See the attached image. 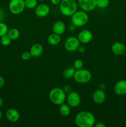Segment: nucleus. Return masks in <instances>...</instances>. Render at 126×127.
<instances>
[{
	"label": "nucleus",
	"instance_id": "17",
	"mask_svg": "<svg viewBox=\"0 0 126 127\" xmlns=\"http://www.w3.org/2000/svg\"><path fill=\"white\" fill-rule=\"evenodd\" d=\"M43 47L40 43H35L33 44L30 48V53L32 57L34 58L40 57L43 53Z\"/></svg>",
	"mask_w": 126,
	"mask_h": 127
},
{
	"label": "nucleus",
	"instance_id": "28",
	"mask_svg": "<svg viewBox=\"0 0 126 127\" xmlns=\"http://www.w3.org/2000/svg\"><path fill=\"white\" fill-rule=\"evenodd\" d=\"M6 18V14L4 11L0 7V22H4Z\"/></svg>",
	"mask_w": 126,
	"mask_h": 127
},
{
	"label": "nucleus",
	"instance_id": "21",
	"mask_svg": "<svg viewBox=\"0 0 126 127\" xmlns=\"http://www.w3.org/2000/svg\"><path fill=\"white\" fill-rule=\"evenodd\" d=\"M76 69L72 67H69L63 71V76L65 79H70L74 77Z\"/></svg>",
	"mask_w": 126,
	"mask_h": 127
},
{
	"label": "nucleus",
	"instance_id": "25",
	"mask_svg": "<svg viewBox=\"0 0 126 127\" xmlns=\"http://www.w3.org/2000/svg\"><path fill=\"white\" fill-rule=\"evenodd\" d=\"M8 27L3 22H0V37L7 34L8 32Z\"/></svg>",
	"mask_w": 126,
	"mask_h": 127
},
{
	"label": "nucleus",
	"instance_id": "4",
	"mask_svg": "<svg viewBox=\"0 0 126 127\" xmlns=\"http://www.w3.org/2000/svg\"><path fill=\"white\" fill-rule=\"evenodd\" d=\"M88 15L86 12L83 11H77L70 17V21L77 27H83L88 22Z\"/></svg>",
	"mask_w": 126,
	"mask_h": 127
},
{
	"label": "nucleus",
	"instance_id": "15",
	"mask_svg": "<svg viewBox=\"0 0 126 127\" xmlns=\"http://www.w3.org/2000/svg\"><path fill=\"white\" fill-rule=\"evenodd\" d=\"M111 51L116 55H122L126 52V46L121 42H116L112 44L111 47Z\"/></svg>",
	"mask_w": 126,
	"mask_h": 127
},
{
	"label": "nucleus",
	"instance_id": "38",
	"mask_svg": "<svg viewBox=\"0 0 126 127\" xmlns=\"http://www.w3.org/2000/svg\"><path fill=\"white\" fill-rule=\"evenodd\" d=\"M38 1H45V0H38Z\"/></svg>",
	"mask_w": 126,
	"mask_h": 127
},
{
	"label": "nucleus",
	"instance_id": "19",
	"mask_svg": "<svg viewBox=\"0 0 126 127\" xmlns=\"http://www.w3.org/2000/svg\"><path fill=\"white\" fill-rule=\"evenodd\" d=\"M70 107L67 104H61L59 105V112L61 115L63 117H67L70 115Z\"/></svg>",
	"mask_w": 126,
	"mask_h": 127
},
{
	"label": "nucleus",
	"instance_id": "39",
	"mask_svg": "<svg viewBox=\"0 0 126 127\" xmlns=\"http://www.w3.org/2000/svg\"></svg>",
	"mask_w": 126,
	"mask_h": 127
},
{
	"label": "nucleus",
	"instance_id": "5",
	"mask_svg": "<svg viewBox=\"0 0 126 127\" xmlns=\"http://www.w3.org/2000/svg\"><path fill=\"white\" fill-rule=\"evenodd\" d=\"M91 73L86 69L82 68L75 70L73 78L76 83L79 84H86L89 83L91 79Z\"/></svg>",
	"mask_w": 126,
	"mask_h": 127
},
{
	"label": "nucleus",
	"instance_id": "24",
	"mask_svg": "<svg viewBox=\"0 0 126 127\" xmlns=\"http://www.w3.org/2000/svg\"><path fill=\"white\" fill-rule=\"evenodd\" d=\"M0 43L3 46H8L11 44V39L7 34L0 37Z\"/></svg>",
	"mask_w": 126,
	"mask_h": 127
},
{
	"label": "nucleus",
	"instance_id": "8",
	"mask_svg": "<svg viewBox=\"0 0 126 127\" xmlns=\"http://www.w3.org/2000/svg\"><path fill=\"white\" fill-rule=\"evenodd\" d=\"M67 104L72 108L79 106L81 102V97L78 93L75 91H71L66 95Z\"/></svg>",
	"mask_w": 126,
	"mask_h": 127
},
{
	"label": "nucleus",
	"instance_id": "18",
	"mask_svg": "<svg viewBox=\"0 0 126 127\" xmlns=\"http://www.w3.org/2000/svg\"><path fill=\"white\" fill-rule=\"evenodd\" d=\"M61 42V37L59 35L55 33H52L48 37V42L51 45L55 46L59 44Z\"/></svg>",
	"mask_w": 126,
	"mask_h": 127
},
{
	"label": "nucleus",
	"instance_id": "34",
	"mask_svg": "<svg viewBox=\"0 0 126 127\" xmlns=\"http://www.w3.org/2000/svg\"><path fill=\"white\" fill-rule=\"evenodd\" d=\"M94 126L95 127H106V125L103 122H98L97 124H95Z\"/></svg>",
	"mask_w": 126,
	"mask_h": 127
},
{
	"label": "nucleus",
	"instance_id": "20",
	"mask_svg": "<svg viewBox=\"0 0 126 127\" xmlns=\"http://www.w3.org/2000/svg\"><path fill=\"white\" fill-rule=\"evenodd\" d=\"M7 35L9 37L11 40H16L19 38L20 31L16 28H11L8 30Z\"/></svg>",
	"mask_w": 126,
	"mask_h": 127
},
{
	"label": "nucleus",
	"instance_id": "35",
	"mask_svg": "<svg viewBox=\"0 0 126 127\" xmlns=\"http://www.w3.org/2000/svg\"><path fill=\"white\" fill-rule=\"evenodd\" d=\"M105 88H106V85H105V84H103H103H100V89H102V90H103V89H105Z\"/></svg>",
	"mask_w": 126,
	"mask_h": 127
},
{
	"label": "nucleus",
	"instance_id": "11",
	"mask_svg": "<svg viewBox=\"0 0 126 127\" xmlns=\"http://www.w3.org/2000/svg\"><path fill=\"white\" fill-rule=\"evenodd\" d=\"M50 12L49 7L46 4H40L37 5L35 9V13L36 16L40 18H44L49 14Z\"/></svg>",
	"mask_w": 126,
	"mask_h": 127
},
{
	"label": "nucleus",
	"instance_id": "37",
	"mask_svg": "<svg viewBox=\"0 0 126 127\" xmlns=\"http://www.w3.org/2000/svg\"><path fill=\"white\" fill-rule=\"evenodd\" d=\"M2 112H1V110H0V121H1V119H2Z\"/></svg>",
	"mask_w": 126,
	"mask_h": 127
},
{
	"label": "nucleus",
	"instance_id": "13",
	"mask_svg": "<svg viewBox=\"0 0 126 127\" xmlns=\"http://www.w3.org/2000/svg\"><path fill=\"white\" fill-rule=\"evenodd\" d=\"M115 94L119 95L126 94V80H120L115 84L114 86Z\"/></svg>",
	"mask_w": 126,
	"mask_h": 127
},
{
	"label": "nucleus",
	"instance_id": "7",
	"mask_svg": "<svg viewBox=\"0 0 126 127\" xmlns=\"http://www.w3.org/2000/svg\"><path fill=\"white\" fill-rule=\"evenodd\" d=\"M80 46V42L77 37L74 36H70L67 37L64 42V48L67 52H73L78 50Z\"/></svg>",
	"mask_w": 126,
	"mask_h": 127
},
{
	"label": "nucleus",
	"instance_id": "9",
	"mask_svg": "<svg viewBox=\"0 0 126 127\" xmlns=\"http://www.w3.org/2000/svg\"><path fill=\"white\" fill-rule=\"evenodd\" d=\"M77 3L82 10L90 12L96 7V0H77Z\"/></svg>",
	"mask_w": 126,
	"mask_h": 127
},
{
	"label": "nucleus",
	"instance_id": "12",
	"mask_svg": "<svg viewBox=\"0 0 126 127\" xmlns=\"http://www.w3.org/2000/svg\"><path fill=\"white\" fill-rule=\"evenodd\" d=\"M6 119L10 122H17L20 119V114L19 111L13 108L7 109L5 114Z\"/></svg>",
	"mask_w": 126,
	"mask_h": 127
},
{
	"label": "nucleus",
	"instance_id": "23",
	"mask_svg": "<svg viewBox=\"0 0 126 127\" xmlns=\"http://www.w3.org/2000/svg\"><path fill=\"white\" fill-rule=\"evenodd\" d=\"M109 4V0H96V7L105 9Z\"/></svg>",
	"mask_w": 126,
	"mask_h": 127
},
{
	"label": "nucleus",
	"instance_id": "27",
	"mask_svg": "<svg viewBox=\"0 0 126 127\" xmlns=\"http://www.w3.org/2000/svg\"><path fill=\"white\" fill-rule=\"evenodd\" d=\"M31 57H32V55H31L30 52H24L21 55V58L22 60L27 61L30 59Z\"/></svg>",
	"mask_w": 126,
	"mask_h": 127
},
{
	"label": "nucleus",
	"instance_id": "2",
	"mask_svg": "<svg viewBox=\"0 0 126 127\" xmlns=\"http://www.w3.org/2000/svg\"><path fill=\"white\" fill-rule=\"evenodd\" d=\"M59 5L61 13L66 17H71L77 11L76 0H61Z\"/></svg>",
	"mask_w": 126,
	"mask_h": 127
},
{
	"label": "nucleus",
	"instance_id": "29",
	"mask_svg": "<svg viewBox=\"0 0 126 127\" xmlns=\"http://www.w3.org/2000/svg\"><path fill=\"white\" fill-rule=\"evenodd\" d=\"M63 91H64L65 92V93L66 94H69V93H70V92L72 91L71 87H70L69 85H65V86H63Z\"/></svg>",
	"mask_w": 126,
	"mask_h": 127
},
{
	"label": "nucleus",
	"instance_id": "33",
	"mask_svg": "<svg viewBox=\"0 0 126 127\" xmlns=\"http://www.w3.org/2000/svg\"><path fill=\"white\" fill-rule=\"evenodd\" d=\"M61 0H50V2L53 5H58L61 2Z\"/></svg>",
	"mask_w": 126,
	"mask_h": 127
},
{
	"label": "nucleus",
	"instance_id": "36",
	"mask_svg": "<svg viewBox=\"0 0 126 127\" xmlns=\"http://www.w3.org/2000/svg\"><path fill=\"white\" fill-rule=\"evenodd\" d=\"M3 104H4L3 99H2V98H1V97H0V108H1V107L2 106V105H3Z\"/></svg>",
	"mask_w": 126,
	"mask_h": 127
},
{
	"label": "nucleus",
	"instance_id": "26",
	"mask_svg": "<svg viewBox=\"0 0 126 127\" xmlns=\"http://www.w3.org/2000/svg\"><path fill=\"white\" fill-rule=\"evenodd\" d=\"M83 66H84V63H83V61L82 60H75L74 63V68L76 70L77 69H82V68H83Z\"/></svg>",
	"mask_w": 126,
	"mask_h": 127
},
{
	"label": "nucleus",
	"instance_id": "30",
	"mask_svg": "<svg viewBox=\"0 0 126 127\" xmlns=\"http://www.w3.org/2000/svg\"><path fill=\"white\" fill-rule=\"evenodd\" d=\"M76 26H74L73 24L71 23V24H70L69 26V27H68V30H69L70 32H74L76 29Z\"/></svg>",
	"mask_w": 126,
	"mask_h": 127
},
{
	"label": "nucleus",
	"instance_id": "3",
	"mask_svg": "<svg viewBox=\"0 0 126 127\" xmlns=\"http://www.w3.org/2000/svg\"><path fill=\"white\" fill-rule=\"evenodd\" d=\"M66 94L63 88H54L49 93V99L53 104L60 105L66 100Z\"/></svg>",
	"mask_w": 126,
	"mask_h": 127
},
{
	"label": "nucleus",
	"instance_id": "16",
	"mask_svg": "<svg viewBox=\"0 0 126 127\" xmlns=\"http://www.w3.org/2000/svg\"><path fill=\"white\" fill-rule=\"evenodd\" d=\"M52 29H53L54 33L61 35L65 32V29H66V26H65V23L63 21H58L53 24Z\"/></svg>",
	"mask_w": 126,
	"mask_h": 127
},
{
	"label": "nucleus",
	"instance_id": "22",
	"mask_svg": "<svg viewBox=\"0 0 126 127\" xmlns=\"http://www.w3.org/2000/svg\"><path fill=\"white\" fill-rule=\"evenodd\" d=\"M38 0H25V8L28 9H35L38 5Z\"/></svg>",
	"mask_w": 126,
	"mask_h": 127
},
{
	"label": "nucleus",
	"instance_id": "32",
	"mask_svg": "<svg viewBox=\"0 0 126 127\" xmlns=\"http://www.w3.org/2000/svg\"><path fill=\"white\" fill-rule=\"evenodd\" d=\"M77 50L80 53H84L86 51V49H85V47H84V46H80Z\"/></svg>",
	"mask_w": 126,
	"mask_h": 127
},
{
	"label": "nucleus",
	"instance_id": "10",
	"mask_svg": "<svg viewBox=\"0 0 126 127\" xmlns=\"http://www.w3.org/2000/svg\"><path fill=\"white\" fill-rule=\"evenodd\" d=\"M77 38L80 41V43L86 44L91 41L93 38V33L90 31L88 29L82 30L78 33Z\"/></svg>",
	"mask_w": 126,
	"mask_h": 127
},
{
	"label": "nucleus",
	"instance_id": "14",
	"mask_svg": "<svg viewBox=\"0 0 126 127\" xmlns=\"http://www.w3.org/2000/svg\"><path fill=\"white\" fill-rule=\"evenodd\" d=\"M93 100L96 104H101L105 101L106 95L103 90L101 89H97L93 94Z\"/></svg>",
	"mask_w": 126,
	"mask_h": 127
},
{
	"label": "nucleus",
	"instance_id": "1",
	"mask_svg": "<svg viewBox=\"0 0 126 127\" xmlns=\"http://www.w3.org/2000/svg\"><path fill=\"white\" fill-rule=\"evenodd\" d=\"M95 123L96 120L93 114L86 110L80 112L75 117V124L79 127H92Z\"/></svg>",
	"mask_w": 126,
	"mask_h": 127
},
{
	"label": "nucleus",
	"instance_id": "31",
	"mask_svg": "<svg viewBox=\"0 0 126 127\" xmlns=\"http://www.w3.org/2000/svg\"><path fill=\"white\" fill-rule=\"evenodd\" d=\"M5 84V79L2 76H0V89L2 88Z\"/></svg>",
	"mask_w": 126,
	"mask_h": 127
},
{
	"label": "nucleus",
	"instance_id": "6",
	"mask_svg": "<svg viewBox=\"0 0 126 127\" xmlns=\"http://www.w3.org/2000/svg\"><path fill=\"white\" fill-rule=\"evenodd\" d=\"M25 9V0H11L9 3V9L12 14H20Z\"/></svg>",
	"mask_w": 126,
	"mask_h": 127
}]
</instances>
